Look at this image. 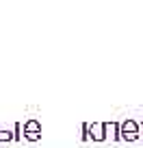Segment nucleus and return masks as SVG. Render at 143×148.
<instances>
[{"instance_id": "nucleus-3", "label": "nucleus", "mask_w": 143, "mask_h": 148, "mask_svg": "<svg viewBox=\"0 0 143 148\" xmlns=\"http://www.w3.org/2000/svg\"><path fill=\"white\" fill-rule=\"evenodd\" d=\"M87 137L93 142H104V122H87Z\"/></svg>"}, {"instance_id": "nucleus-6", "label": "nucleus", "mask_w": 143, "mask_h": 148, "mask_svg": "<svg viewBox=\"0 0 143 148\" xmlns=\"http://www.w3.org/2000/svg\"><path fill=\"white\" fill-rule=\"evenodd\" d=\"M13 139H15V142L22 139V122H15V126H13Z\"/></svg>"}, {"instance_id": "nucleus-1", "label": "nucleus", "mask_w": 143, "mask_h": 148, "mask_svg": "<svg viewBox=\"0 0 143 148\" xmlns=\"http://www.w3.org/2000/svg\"><path fill=\"white\" fill-rule=\"evenodd\" d=\"M139 122L137 120H124L119 122V139H126V142H134V139H139Z\"/></svg>"}, {"instance_id": "nucleus-2", "label": "nucleus", "mask_w": 143, "mask_h": 148, "mask_svg": "<svg viewBox=\"0 0 143 148\" xmlns=\"http://www.w3.org/2000/svg\"><path fill=\"white\" fill-rule=\"evenodd\" d=\"M24 129V137L28 139V142H37V139H41V122L35 120V118H30V120H26L22 124Z\"/></svg>"}, {"instance_id": "nucleus-4", "label": "nucleus", "mask_w": 143, "mask_h": 148, "mask_svg": "<svg viewBox=\"0 0 143 148\" xmlns=\"http://www.w3.org/2000/svg\"><path fill=\"white\" fill-rule=\"evenodd\" d=\"M104 137L108 139H115V142H119V122L111 120V122H104Z\"/></svg>"}, {"instance_id": "nucleus-5", "label": "nucleus", "mask_w": 143, "mask_h": 148, "mask_svg": "<svg viewBox=\"0 0 143 148\" xmlns=\"http://www.w3.org/2000/svg\"><path fill=\"white\" fill-rule=\"evenodd\" d=\"M0 142H13V133H11V131H5L0 126Z\"/></svg>"}]
</instances>
